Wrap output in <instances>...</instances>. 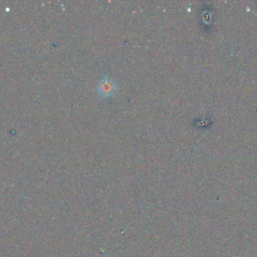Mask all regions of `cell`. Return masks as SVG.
Wrapping results in <instances>:
<instances>
[{
    "instance_id": "cell-1",
    "label": "cell",
    "mask_w": 257,
    "mask_h": 257,
    "mask_svg": "<svg viewBox=\"0 0 257 257\" xmlns=\"http://www.w3.org/2000/svg\"><path fill=\"white\" fill-rule=\"evenodd\" d=\"M96 90L100 97L102 98L110 97L116 91V84L111 78H109L108 76H104L98 81Z\"/></svg>"
}]
</instances>
